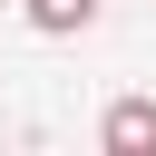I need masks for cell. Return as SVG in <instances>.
Segmentation results:
<instances>
[{
    "mask_svg": "<svg viewBox=\"0 0 156 156\" xmlns=\"http://www.w3.org/2000/svg\"><path fill=\"white\" fill-rule=\"evenodd\" d=\"M98 136H107V156H156V98H117Z\"/></svg>",
    "mask_w": 156,
    "mask_h": 156,
    "instance_id": "obj_1",
    "label": "cell"
},
{
    "mask_svg": "<svg viewBox=\"0 0 156 156\" xmlns=\"http://www.w3.org/2000/svg\"><path fill=\"white\" fill-rule=\"evenodd\" d=\"M20 10H29V29H39V39H78V29L98 20V0H20Z\"/></svg>",
    "mask_w": 156,
    "mask_h": 156,
    "instance_id": "obj_2",
    "label": "cell"
},
{
    "mask_svg": "<svg viewBox=\"0 0 156 156\" xmlns=\"http://www.w3.org/2000/svg\"><path fill=\"white\" fill-rule=\"evenodd\" d=\"M0 10H10V0H0Z\"/></svg>",
    "mask_w": 156,
    "mask_h": 156,
    "instance_id": "obj_3",
    "label": "cell"
}]
</instances>
